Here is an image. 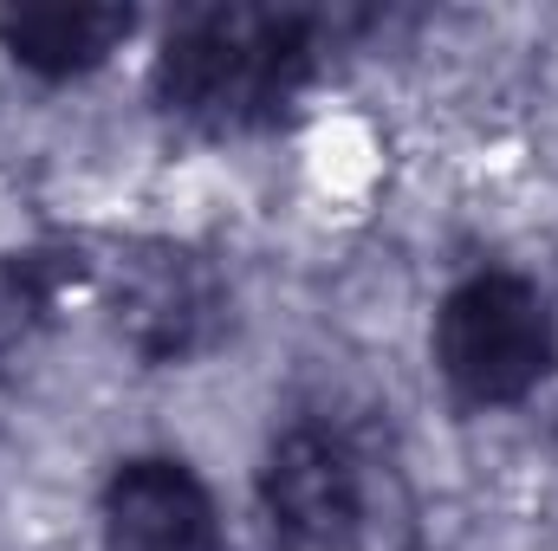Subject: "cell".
<instances>
[{"instance_id": "cell-1", "label": "cell", "mask_w": 558, "mask_h": 551, "mask_svg": "<svg viewBox=\"0 0 558 551\" xmlns=\"http://www.w3.org/2000/svg\"><path fill=\"white\" fill-rule=\"evenodd\" d=\"M318 13L292 7H195L156 52V98L208 137L260 131L318 65Z\"/></svg>"}, {"instance_id": "cell-2", "label": "cell", "mask_w": 558, "mask_h": 551, "mask_svg": "<svg viewBox=\"0 0 558 551\" xmlns=\"http://www.w3.org/2000/svg\"><path fill=\"white\" fill-rule=\"evenodd\" d=\"M435 364L468 409L526 403L558 364V318L546 292L500 267L461 279L435 311Z\"/></svg>"}, {"instance_id": "cell-3", "label": "cell", "mask_w": 558, "mask_h": 551, "mask_svg": "<svg viewBox=\"0 0 558 551\" xmlns=\"http://www.w3.org/2000/svg\"><path fill=\"white\" fill-rule=\"evenodd\" d=\"M260 513L279 551H357L364 539V467L325 421H292L267 448Z\"/></svg>"}, {"instance_id": "cell-4", "label": "cell", "mask_w": 558, "mask_h": 551, "mask_svg": "<svg viewBox=\"0 0 558 551\" xmlns=\"http://www.w3.org/2000/svg\"><path fill=\"white\" fill-rule=\"evenodd\" d=\"M111 318L137 357L175 364V357H195L221 331L228 285L208 254L182 241H131L111 260Z\"/></svg>"}, {"instance_id": "cell-5", "label": "cell", "mask_w": 558, "mask_h": 551, "mask_svg": "<svg viewBox=\"0 0 558 551\" xmlns=\"http://www.w3.org/2000/svg\"><path fill=\"white\" fill-rule=\"evenodd\" d=\"M105 551H221L208 487L175 454H137L105 487Z\"/></svg>"}, {"instance_id": "cell-6", "label": "cell", "mask_w": 558, "mask_h": 551, "mask_svg": "<svg viewBox=\"0 0 558 551\" xmlns=\"http://www.w3.org/2000/svg\"><path fill=\"white\" fill-rule=\"evenodd\" d=\"M131 33H137L131 7H7L0 13V46L13 52V65L39 78H78L105 65Z\"/></svg>"}, {"instance_id": "cell-7", "label": "cell", "mask_w": 558, "mask_h": 551, "mask_svg": "<svg viewBox=\"0 0 558 551\" xmlns=\"http://www.w3.org/2000/svg\"><path fill=\"white\" fill-rule=\"evenodd\" d=\"M72 273H78V254H52V247L0 254V351H13L39 331V318L52 311L59 285Z\"/></svg>"}]
</instances>
